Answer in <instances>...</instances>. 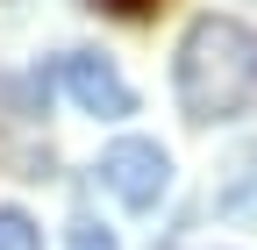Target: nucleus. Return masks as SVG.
<instances>
[{"label":"nucleus","instance_id":"obj_1","mask_svg":"<svg viewBox=\"0 0 257 250\" xmlns=\"http://www.w3.org/2000/svg\"><path fill=\"white\" fill-rule=\"evenodd\" d=\"M172 86H179L186 121H236L257 100V36L229 15H200L179 43Z\"/></svg>","mask_w":257,"mask_h":250},{"label":"nucleus","instance_id":"obj_2","mask_svg":"<svg viewBox=\"0 0 257 250\" xmlns=\"http://www.w3.org/2000/svg\"><path fill=\"white\" fill-rule=\"evenodd\" d=\"M100 186L121 200V207H157L165 200V186H172V158H165V143H150V136H121L100 150Z\"/></svg>","mask_w":257,"mask_h":250},{"label":"nucleus","instance_id":"obj_3","mask_svg":"<svg viewBox=\"0 0 257 250\" xmlns=\"http://www.w3.org/2000/svg\"><path fill=\"white\" fill-rule=\"evenodd\" d=\"M50 79L72 93V107H86V114H100V121H121V114H136V93H128V79L107 65V57H93V50H64L57 65H50Z\"/></svg>","mask_w":257,"mask_h":250},{"label":"nucleus","instance_id":"obj_4","mask_svg":"<svg viewBox=\"0 0 257 250\" xmlns=\"http://www.w3.org/2000/svg\"><path fill=\"white\" fill-rule=\"evenodd\" d=\"M0 250H43L36 222H29L22 207H0Z\"/></svg>","mask_w":257,"mask_h":250},{"label":"nucleus","instance_id":"obj_5","mask_svg":"<svg viewBox=\"0 0 257 250\" xmlns=\"http://www.w3.org/2000/svg\"><path fill=\"white\" fill-rule=\"evenodd\" d=\"M64 250H121V243H114V229H100V222H93V214H79V222H72V236H64Z\"/></svg>","mask_w":257,"mask_h":250},{"label":"nucleus","instance_id":"obj_6","mask_svg":"<svg viewBox=\"0 0 257 250\" xmlns=\"http://www.w3.org/2000/svg\"><path fill=\"white\" fill-rule=\"evenodd\" d=\"M93 8H107V15H150L157 0H93Z\"/></svg>","mask_w":257,"mask_h":250},{"label":"nucleus","instance_id":"obj_7","mask_svg":"<svg viewBox=\"0 0 257 250\" xmlns=\"http://www.w3.org/2000/svg\"><path fill=\"white\" fill-rule=\"evenodd\" d=\"M236 200H250V207H257V158H250V179H243V193H236Z\"/></svg>","mask_w":257,"mask_h":250}]
</instances>
